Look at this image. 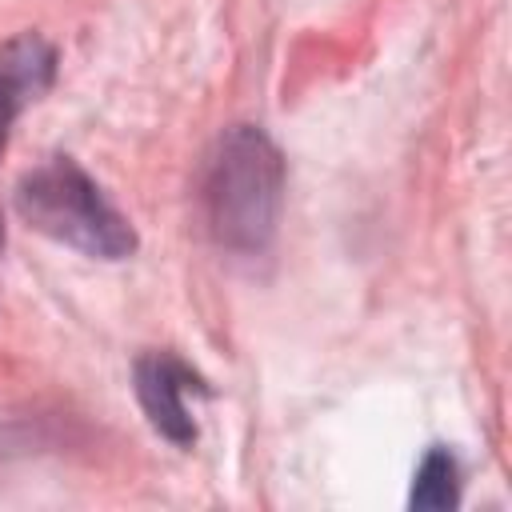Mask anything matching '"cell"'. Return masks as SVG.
Returning a JSON list of instances; mask_svg holds the SVG:
<instances>
[{
  "label": "cell",
  "instance_id": "cell-1",
  "mask_svg": "<svg viewBox=\"0 0 512 512\" xmlns=\"http://www.w3.org/2000/svg\"><path fill=\"white\" fill-rule=\"evenodd\" d=\"M204 220L212 240L236 256H264L284 208V156L256 124L228 128L204 168Z\"/></svg>",
  "mask_w": 512,
  "mask_h": 512
},
{
  "label": "cell",
  "instance_id": "cell-3",
  "mask_svg": "<svg viewBox=\"0 0 512 512\" xmlns=\"http://www.w3.org/2000/svg\"><path fill=\"white\" fill-rule=\"evenodd\" d=\"M136 400L148 416V424L176 448L196 444V416L188 408V396H208V384L192 364H184L176 352H144L136 360Z\"/></svg>",
  "mask_w": 512,
  "mask_h": 512
},
{
  "label": "cell",
  "instance_id": "cell-4",
  "mask_svg": "<svg viewBox=\"0 0 512 512\" xmlns=\"http://www.w3.org/2000/svg\"><path fill=\"white\" fill-rule=\"evenodd\" d=\"M56 80V48L40 32H20L0 44V152L16 116Z\"/></svg>",
  "mask_w": 512,
  "mask_h": 512
},
{
  "label": "cell",
  "instance_id": "cell-2",
  "mask_svg": "<svg viewBox=\"0 0 512 512\" xmlns=\"http://www.w3.org/2000/svg\"><path fill=\"white\" fill-rule=\"evenodd\" d=\"M16 212L28 228L92 260H124L136 252L132 224L72 156H52L32 168L16 184Z\"/></svg>",
  "mask_w": 512,
  "mask_h": 512
},
{
  "label": "cell",
  "instance_id": "cell-5",
  "mask_svg": "<svg viewBox=\"0 0 512 512\" xmlns=\"http://www.w3.org/2000/svg\"><path fill=\"white\" fill-rule=\"evenodd\" d=\"M456 500H460V464H456V456H452L448 448L432 444V448L424 452L416 476H412L408 504H412V508H432V512H440V508H456Z\"/></svg>",
  "mask_w": 512,
  "mask_h": 512
}]
</instances>
